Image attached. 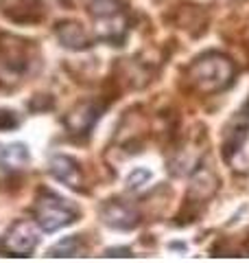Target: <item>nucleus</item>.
I'll return each mask as SVG.
<instances>
[{
  "label": "nucleus",
  "mask_w": 249,
  "mask_h": 263,
  "mask_svg": "<svg viewBox=\"0 0 249 263\" xmlns=\"http://www.w3.org/2000/svg\"><path fill=\"white\" fill-rule=\"evenodd\" d=\"M31 64V42L18 35H0V81H18Z\"/></svg>",
  "instance_id": "obj_3"
},
{
  "label": "nucleus",
  "mask_w": 249,
  "mask_h": 263,
  "mask_svg": "<svg viewBox=\"0 0 249 263\" xmlns=\"http://www.w3.org/2000/svg\"><path fill=\"white\" fill-rule=\"evenodd\" d=\"M29 162V152L24 145H9L0 152V164L7 169H22Z\"/></svg>",
  "instance_id": "obj_13"
},
{
  "label": "nucleus",
  "mask_w": 249,
  "mask_h": 263,
  "mask_svg": "<svg viewBox=\"0 0 249 263\" xmlns=\"http://www.w3.org/2000/svg\"><path fill=\"white\" fill-rule=\"evenodd\" d=\"M94 20H96L98 40H105V42H122L125 35H127L129 22H127V15H125V9L98 15Z\"/></svg>",
  "instance_id": "obj_6"
},
{
  "label": "nucleus",
  "mask_w": 249,
  "mask_h": 263,
  "mask_svg": "<svg viewBox=\"0 0 249 263\" xmlns=\"http://www.w3.org/2000/svg\"><path fill=\"white\" fill-rule=\"evenodd\" d=\"M57 37L66 48H72V51H83V48L92 46V40L77 22H61L57 27Z\"/></svg>",
  "instance_id": "obj_10"
},
{
  "label": "nucleus",
  "mask_w": 249,
  "mask_h": 263,
  "mask_svg": "<svg viewBox=\"0 0 249 263\" xmlns=\"http://www.w3.org/2000/svg\"><path fill=\"white\" fill-rule=\"evenodd\" d=\"M79 252H83V241L79 237H66L64 241L55 243L53 248L48 250L51 257H77Z\"/></svg>",
  "instance_id": "obj_14"
},
{
  "label": "nucleus",
  "mask_w": 249,
  "mask_h": 263,
  "mask_svg": "<svg viewBox=\"0 0 249 263\" xmlns=\"http://www.w3.org/2000/svg\"><path fill=\"white\" fill-rule=\"evenodd\" d=\"M214 191H217V178H214L210 171L201 169L199 174L193 178V182H190V189H188V197L190 202H203L208 200Z\"/></svg>",
  "instance_id": "obj_11"
},
{
  "label": "nucleus",
  "mask_w": 249,
  "mask_h": 263,
  "mask_svg": "<svg viewBox=\"0 0 249 263\" xmlns=\"http://www.w3.org/2000/svg\"><path fill=\"white\" fill-rule=\"evenodd\" d=\"M33 217H35V224L42 230L53 233V230H59L61 226L72 224L79 217V209L70 200H64L61 195L42 189L35 200V206H33Z\"/></svg>",
  "instance_id": "obj_2"
},
{
  "label": "nucleus",
  "mask_w": 249,
  "mask_h": 263,
  "mask_svg": "<svg viewBox=\"0 0 249 263\" xmlns=\"http://www.w3.org/2000/svg\"><path fill=\"white\" fill-rule=\"evenodd\" d=\"M101 217L107 226L112 228H120V230H127V228H134L138 224V213L125 202H110L105 204L103 211H101Z\"/></svg>",
  "instance_id": "obj_8"
},
{
  "label": "nucleus",
  "mask_w": 249,
  "mask_h": 263,
  "mask_svg": "<svg viewBox=\"0 0 249 263\" xmlns=\"http://www.w3.org/2000/svg\"><path fill=\"white\" fill-rule=\"evenodd\" d=\"M247 132H249V125L247 121H240V119H234L230 123V127L225 129V138H223V143H225V156L230 158L234 152H238L240 147H243L245 138H247Z\"/></svg>",
  "instance_id": "obj_12"
},
{
  "label": "nucleus",
  "mask_w": 249,
  "mask_h": 263,
  "mask_svg": "<svg viewBox=\"0 0 249 263\" xmlns=\"http://www.w3.org/2000/svg\"><path fill=\"white\" fill-rule=\"evenodd\" d=\"M234 75H236L234 62L227 55H221L217 51L197 57L186 70V79L203 95L221 92V90L230 88L232 81H234Z\"/></svg>",
  "instance_id": "obj_1"
},
{
  "label": "nucleus",
  "mask_w": 249,
  "mask_h": 263,
  "mask_svg": "<svg viewBox=\"0 0 249 263\" xmlns=\"http://www.w3.org/2000/svg\"><path fill=\"white\" fill-rule=\"evenodd\" d=\"M0 11L18 22L39 18V0H0Z\"/></svg>",
  "instance_id": "obj_9"
},
{
  "label": "nucleus",
  "mask_w": 249,
  "mask_h": 263,
  "mask_svg": "<svg viewBox=\"0 0 249 263\" xmlns=\"http://www.w3.org/2000/svg\"><path fill=\"white\" fill-rule=\"evenodd\" d=\"M18 125V119L13 117V112H0V129H11Z\"/></svg>",
  "instance_id": "obj_16"
},
{
  "label": "nucleus",
  "mask_w": 249,
  "mask_h": 263,
  "mask_svg": "<svg viewBox=\"0 0 249 263\" xmlns=\"http://www.w3.org/2000/svg\"><path fill=\"white\" fill-rule=\"evenodd\" d=\"M103 110H105V103L94 101V99L77 103L64 119V125L68 127V134L77 136V138H86L90 132H92L94 123L101 119Z\"/></svg>",
  "instance_id": "obj_4"
},
{
  "label": "nucleus",
  "mask_w": 249,
  "mask_h": 263,
  "mask_svg": "<svg viewBox=\"0 0 249 263\" xmlns=\"http://www.w3.org/2000/svg\"><path fill=\"white\" fill-rule=\"evenodd\" d=\"M39 241V233L33 221L20 219L11 226V230L5 235L3 239V250L13 254V257H29L35 250V246Z\"/></svg>",
  "instance_id": "obj_5"
},
{
  "label": "nucleus",
  "mask_w": 249,
  "mask_h": 263,
  "mask_svg": "<svg viewBox=\"0 0 249 263\" xmlns=\"http://www.w3.org/2000/svg\"><path fill=\"white\" fill-rule=\"evenodd\" d=\"M51 174L59 180V182H64L66 186L74 189V191H81L83 189V174H81V167L79 162L70 158V156H61L57 154L51 158Z\"/></svg>",
  "instance_id": "obj_7"
},
{
  "label": "nucleus",
  "mask_w": 249,
  "mask_h": 263,
  "mask_svg": "<svg viewBox=\"0 0 249 263\" xmlns=\"http://www.w3.org/2000/svg\"><path fill=\"white\" fill-rule=\"evenodd\" d=\"M247 108H249V105H247Z\"/></svg>",
  "instance_id": "obj_17"
},
{
  "label": "nucleus",
  "mask_w": 249,
  "mask_h": 263,
  "mask_svg": "<svg viewBox=\"0 0 249 263\" xmlns=\"http://www.w3.org/2000/svg\"><path fill=\"white\" fill-rule=\"evenodd\" d=\"M149 178H151V174H149V171H144V169H138V171H134V176L129 178V186H131V189L142 186V182H147Z\"/></svg>",
  "instance_id": "obj_15"
}]
</instances>
